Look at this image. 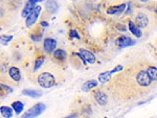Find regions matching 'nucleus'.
Returning <instances> with one entry per match:
<instances>
[{
    "label": "nucleus",
    "instance_id": "f257e3e1",
    "mask_svg": "<svg viewBox=\"0 0 157 118\" xmlns=\"http://www.w3.org/2000/svg\"><path fill=\"white\" fill-rule=\"evenodd\" d=\"M38 84L43 88H51L56 85V77L50 72H42L38 75Z\"/></svg>",
    "mask_w": 157,
    "mask_h": 118
},
{
    "label": "nucleus",
    "instance_id": "f03ea898",
    "mask_svg": "<svg viewBox=\"0 0 157 118\" xmlns=\"http://www.w3.org/2000/svg\"><path fill=\"white\" fill-rule=\"evenodd\" d=\"M45 109H46V106L42 102H38L34 107H31L29 110H27L24 113L21 118H36L39 115H41L42 113L44 112Z\"/></svg>",
    "mask_w": 157,
    "mask_h": 118
},
{
    "label": "nucleus",
    "instance_id": "7ed1b4c3",
    "mask_svg": "<svg viewBox=\"0 0 157 118\" xmlns=\"http://www.w3.org/2000/svg\"><path fill=\"white\" fill-rule=\"evenodd\" d=\"M136 81L141 87H149L152 84V79L149 77L148 73L144 70H140L136 75Z\"/></svg>",
    "mask_w": 157,
    "mask_h": 118
},
{
    "label": "nucleus",
    "instance_id": "20e7f679",
    "mask_svg": "<svg viewBox=\"0 0 157 118\" xmlns=\"http://www.w3.org/2000/svg\"><path fill=\"white\" fill-rule=\"evenodd\" d=\"M41 8H42L40 6H35V8L33 10V12H31L28 16H27V18H26V21H25L26 26L31 27L36 23V21L38 20V17H39V15H40V12H41Z\"/></svg>",
    "mask_w": 157,
    "mask_h": 118
},
{
    "label": "nucleus",
    "instance_id": "39448f33",
    "mask_svg": "<svg viewBox=\"0 0 157 118\" xmlns=\"http://www.w3.org/2000/svg\"><path fill=\"white\" fill-rule=\"evenodd\" d=\"M137 27H139V28H146L147 26H148V24H149V19H148V17L144 15V14L142 13H139L137 14V16H136L135 18V23H134Z\"/></svg>",
    "mask_w": 157,
    "mask_h": 118
},
{
    "label": "nucleus",
    "instance_id": "423d86ee",
    "mask_svg": "<svg viewBox=\"0 0 157 118\" xmlns=\"http://www.w3.org/2000/svg\"><path fill=\"white\" fill-rule=\"evenodd\" d=\"M43 47L46 52H52V51H55L56 47H57V41L52 38H46L43 42Z\"/></svg>",
    "mask_w": 157,
    "mask_h": 118
},
{
    "label": "nucleus",
    "instance_id": "0eeeda50",
    "mask_svg": "<svg viewBox=\"0 0 157 118\" xmlns=\"http://www.w3.org/2000/svg\"><path fill=\"white\" fill-rule=\"evenodd\" d=\"M116 43H117V45L120 48H125V47H128V46H132V45H134L135 44V41H133L130 37L122 36V37H119L117 39Z\"/></svg>",
    "mask_w": 157,
    "mask_h": 118
},
{
    "label": "nucleus",
    "instance_id": "6e6552de",
    "mask_svg": "<svg viewBox=\"0 0 157 118\" xmlns=\"http://www.w3.org/2000/svg\"><path fill=\"white\" fill-rule=\"evenodd\" d=\"M37 2H38L37 0H31V1H28V2L25 4V6H24L23 11H22V14H21V16L23 17V18H25V17L28 16L29 14L33 12V10L35 8Z\"/></svg>",
    "mask_w": 157,
    "mask_h": 118
},
{
    "label": "nucleus",
    "instance_id": "1a4fd4ad",
    "mask_svg": "<svg viewBox=\"0 0 157 118\" xmlns=\"http://www.w3.org/2000/svg\"><path fill=\"white\" fill-rule=\"evenodd\" d=\"M94 97H95L97 101L99 102L101 106H105L108 101L107 95L105 94L103 91H101V90H97V91L94 92Z\"/></svg>",
    "mask_w": 157,
    "mask_h": 118
},
{
    "label": "nucleus",
    "instance_id": "9d476101",
    "mask_svg": "<svg viewBox=\"0 0 157 118\" xmlns=\"http://www.w3.org/2000/svg\"><path fill=\"white\" fill-rule=\"evenodd\" d=\"M80 51H81L80 55L83 57L84 60L86 61V63L93 64L94 62H95V57H94V55L92 52H90V51H88V50L86 49H81Z\"/></svg>",
    "mask_w": 157,
    "mask_h": 118
},
{
    "label": "nucleus",
    "instance_id": "9b49d317",
    "mask_svg": "<svg viewBox=\"0 0 157 118\" xmlns=\"http://www.w3.org/2000/svg\"><path fill=\"white\" fill-rule=\"evenodd\" d=\"M126 8V4L125 3H122L120 6H111L110 8H108L107 13L109 15H120L125 11Z\"/></svg>",
    "mask_w": 157,
    "mask_h": 118
},
{
    "label": "nucleus",
    "instance_id": "f8f14e48",
    "mask_svg": "<svg viewBox=\"0 0 157 118\" xmlns=\"http://www.w3.org/2000/svg\"><path fill=\"white\" fill-rule=\"evenodd\" d=\"M8 73H10V79L15 81H19L21 79V74H20V70L17 67H10V70H8Z\"/></svg>",
    "mask_w": 157,
    "mask_h": 118
},
{
    "label": "nucleus",
    "instance_id": "ddd939ff",
    "mask_svg": "<svg viewBox=\"0 0 157 118\" xmlns=\"http://www.w3.org/2000/svg\"><path fill=\"white\" fill-rule=\"evenodd\" d=\"M128 27H129V30H130V32H132L134 36H136L137 38H140L141 36H142V32H141L140 28L136 26L133 21H129Z\"/></svg>",
    "mask_w": 157,
    "mask_h": 118
},
{
    "label": "nucleus",
    "instance_id": "4468645a",
    "mask_svg": "<svg viewBox=\"0 0 157 118\" xmlns=\"http://www.w3.org/2000/svg\"><path fill=\"white\" fill-rule=\"evenodd\" d=\"M0 113L4 118H12L13 116V110H12V108L8 107V106H2L0 108Z\"/></svg>",
    "mask_w": 157,
    "mask_h": 118
},
{
    "label": "nucleus",
    "instance_id": "2eb2a0df",
    "mask_svg": "<svg viewBox=\"0 0 157 118\" xmlns=\"http://www.w3.org/2000/svg\"><path fill=\"white\" fill-rule=\"evenodd\" d=\"M22 94L31 96L33 97V98H38V97L42 96V93L40 91H36V90H31V89H24L23 91H22Z\"/></svg>",
    "mask_w": 157,
    "mask_h": 118
},
{
    "label": "nucleus",
    "instance_id": "dca6fc26",
    "mask_svg": "<svg viewBox=\"0 0 157 118\" xmlns=\"http://www.w3.org/2000/svg\"><path fill=\"white\" fill-rule=\"evenodd\" d=\"M111 75H112L111 71H105V72H103V73H101L99 75V81L102 84H106V83H108L111 79Z\"/></svg>",
    "mask_w": 157,
    "mask_h": 118
},
{
    "label": "nucleus",
    "instance_id": "f3484780",
    "mask_svg": "<svg viewBox=\"0 0 157 118\" xmlns=\"http://www.w3.org/2000/svg\"><path fill=\"white\" fill-rule=\"evenodd\" d=\"M97 86V81H87L86 83L82 86V90H83V91H89V90L95 88Z\"/></svg>",
    "mask_w": 157,
    "mask_h": 118
},
{
    "label": "nucleus",
    "instance_id": "a211bd4d",
    "mask_svg": "<svg viewBox=\"0 0 157 118\" xmlns=\"http://www.w3.org/2000/svg\"><path fill=\"white\" fill-rule=\"evenodd\" d=\"M24 108V105L21 101H14L12 104V110L15 111L17 114H20Z\"/></svg>",
    "mask_w": 157,
    "mask_h": 118
},
{
    "label": "nucleus",
    "instance_id": "6ab92c4d",
    "mask_svg": "<svg viewBox=\"0 0 157 118\" xmlns=\"http://www.w3.org/2000/svg\"><path fill=\"white\" fill-rule=\"evenodd\" d=\"M53 57L56 59H58V60H64L67 57V53H66L65 50L63 49H56L53 51Z\"/></svg>",
    "mask_w": 157,
    "mask_h": 118
},
{
    "label": "nucleus",
    "instance_id": "aec40b11",
    "mask_svg": "<svg viewBox=\"0 0 157 118\" xmlns=\"http://www.w3.org/2000/svg\"><path fill=\"white\" fill-rule=\"evenodd\" d=\"M146 72L148 73L149 77L153 81H156V74H157V70L156 67H148V69L146 70Z\"/></svg>",
    "mask_w": 157,
    "mask_h": 118
},
{
    "label": "nucleus",
    "instance_id": "412c9836",
    "mask_svg": "<svg viewBox=\"0 0 157 118\" xmlns=\"http://www.w3.org/2000/svg\"><path fill=\"white\" fill-rule=\"evenodd\" d=\"M59 8V4H58L56 1H47L46 2V8L48 10L49 12H56Z\"/></svg>",
    "mask_w": 157,
    "mask_h": 118
},
{
    "label": "nucleus",
    "instance_id": "4be33fe9",
    "mask_svg": "<svg viewBox=\"0 0 157 118\" xmlns=\"http://www.w3.org/2000/svg\"><path fill=\"white\" fill-rule=\"evenodd\" d=\"M44 60H45L44 58H39V59H37V60L35 61V65H34V69H35V70L39 69L40 67L43 65V63H44Z\"/></svg>",
    "mask_w": 157,
    "mask_h": 118
},
{
    "label": "nucleus",
    "instance_id": "5701e85b",
    "mask_svg": "<svg viewBox=\"0 0 157 118\" xmlns=\"http://www.w3.org/2000/svg\"><path fill=\"white\" fill-rule=\"evenodd\" d=\"M12 39H13V36H5V35L0 36V41H1L3 44H8Z\"/></svg>",
    "mask_w": 157,
    "mask_h": 118
},
{
    "label": "nucleus",
    "instance_id": "b1692460",
    "mask_svg": "<svg viewBox=\"0 0 157 118\" xmlns=\"http://www.w3.org/2000/svg\"><path fill=\"white\" fill-rule=\"evenodd\" d=\"M69 35H70V37L71 38H80V36H78V32L76 30H74V29H71L70 32H69Z\"/></svg>",
    "mask_w": 157,
    "mask_h": 118
},
{
    "label": "nucleus",
    "instance_id": "393cba45",
    "mask_svg": "<svg viewBox=\"0 0 157 118\" xmlns=\"http://www.w3.org/2000/svg\"><path fill=\"white\" fill-rule=\"evenodd\" d=\"M116 28H117L118 30H120V32H126V30H127V27L124 26L123 24H117V25H116Z\"/></svg>",
    "mask_w": 157,
    "mask_h": 118
},
{
    "label": "nucleus",
    "instance_id": "a878e982",
    "mask_svg": "<svg viewBox=\"0 0 157 118\" xmlns=\"http://www.w3.org/2000/svg\"><path fill=\"white\" fill-rule=\"evenodd\" d=\"M122 69H123V66H116V67H115L114 69H113V70H111V73H114V72H117V71H120L122 70Z\"/></svg>",
    "mask_w": 157,
    "mask_h": 118
},
{
    "label": "nucleus",
    "instance_id": "bb28decb",
    "mask_svg": "<svg viewBox=\"0 0 157 118\" xmlns=\"http://www.w3.org/2000/svg\"><path fill=\"white\" fill-rule=\"evenodd\" d=\"M76 114H71V115L66 116V117H64V118H76Z\"/></svg>",
    "mask_w": 157,
    "mask_h": 118
},
{
    "label": "nucleus",
    "instance_id": "cd10ccee",
    "mask_svg": "<svg viewBox=\"0 0 157 118\" xmlns=\"http://www.w3.org/2000/svg\"><path fill=\"white\" fill-rule=\"evenodd\" d=\"M41 25H42V26H44V27H46L47 26V25H48V23H47V22H41Z\"/></svg>",
    "mask_w": 157,
    "mask_h": 118
},
{
    "label": "nucleus",
    "instance_id": "c85d7f7f",
    "mask_svg": "<svg viewBox=\"0 0 157 118\" xmlns=\"http://www.w3.org/2000/svg\"><path fill=\"white\" fill-rule=\"evenodd\" d=\"M0 90H1V88H0Z\"/></svg>",
    "mask_w": 157,
    "mask_h": 118
}]
</instances>
